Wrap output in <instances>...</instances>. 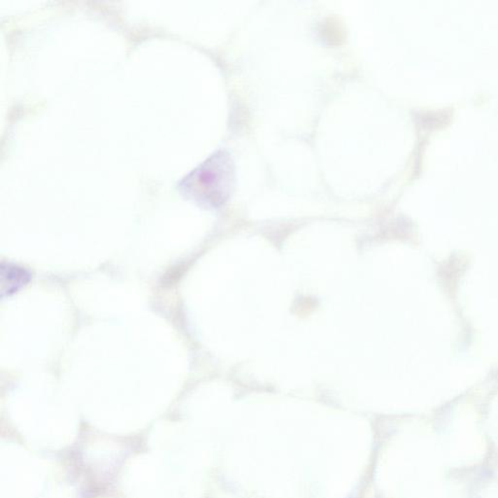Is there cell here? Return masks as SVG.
<instances>
[{"label":"cell","mask_w":498,"mask_h":498,"mask_svg":"<svg viewBox=\"0 0 498 498\" xmlns=\"http://www.w3.org/2000/svg\"><path fill=\"white\" fill-rule=\"evenodd\" d=\"M235 183L230 155L219 150L186 174L178 184L184 196L204 205L218 206L227 199Z\"/></svg>","instance_id":"cell-1"},{"label":"cell","mask_w":498,"mask_h":498,"mask_svg":"<svg viewBox=\"0 0 498 498\" xmlns=\"http://www.w3.org/2000/svg\"><path fill=\"white\" fill-rule=\"evenodd\" d=\"M31 280V275L22 268L11 265V264L2 263L1 265V285L2 297L5 295L10 296L17 292L20 288L26 285Z\"/></svg>","instance_id":"cell-2"}]
</instances>
